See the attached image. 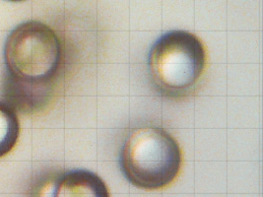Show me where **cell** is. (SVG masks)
Here are the masks:
<instances>
[{
	"label": "cell",
	"mask_w": 263,
	"mask_h": 197,
	"mask_svg": "<svg viewBox=\"0 0 263 197\" xmlns=\"http://www.w3.org/2000/svg\"><path fill=\"white\" fill-rule=\"evenodd\" d=\"M8 1H12V2H19V1H24V0H8Z\"/></svg>",
	"instance_id": "8992f818"
},
{
	"label": "cell",
	"mask_w": 263,
	"mask_h": 197,
	"mask_svg": "<svg viewBox=\"0 0 263 197\" xmlns=\"http://www.w3.org/2000/svg\"><path fill=\"white\" fill-rule=\"evenodd\" d=\"M4 60L8 72L19 83L33 89L47 88L60 70L61 43L48 25L28 21L7 37Z\"/></svg>",
	"instance_id": "7a4b0ae2"
},
{
	"label": "cell",
	"mask_w": 263,
	"mask_h": 197,
	"mask_svg": "<svg viewBox=\"0 0 263 197\" xmlns=\"http://www.w3.org/2000/svg\"><path fill=\"white\" fill-rule=\"evenodd\" d=\"M181 162L179 143L160 127L132 130L120 150L124 176L132 185L147 190L171 185L180 172Z\"/></svg>",
	"instance_id": "6da1fadb"
},
{
	"label": "cell",
	"mask_w": 263,
	"mask_h": 197,
	"mask_svg": "<svg viewBox=\"0 0 263 197\" xmlns=\"http://www.w3.org/2000/svg\"><path fill=\"white\" fill-rule=\"evenodd\" d=\"M53 196H109L104 181L93 172L74 170L63 173L54 185Z\"/></svg>",
	"instance_id": "277c9868"
},
{
	"label": "cell",
	"mask_w": 263,
	"mask_h": 197,
	"mask_svg": "<svg viewBox=\"0 0 263 197\" xmlns=\"http://www.w3.org/2000/svg\"><path fill=\"white\" fill-rule=\"evenodd\" d=\"M20 133L19 119L11 106L0 101V158L8 154Z\"/></svg>",
	"instance_id": "5b68a950"
},
{
	"label": "cell",
	"mask_w": 263,
	"mask_h": 197,
	"mask_svg": "<svg viewBox=\"0 0 263 197\" xmlns=\"http://www.w3.org/2000/svg\"><path fill=\"white\" fill-rule=\"evenodd\" d=\"M206 51L194 34L175 30L153 44L148 56L150 78L164 96L178 98L191 92L203 73Z\"/></svg>",
	"instance_id": "3957f363"
}]
</instances>
